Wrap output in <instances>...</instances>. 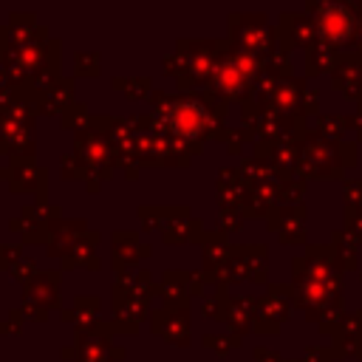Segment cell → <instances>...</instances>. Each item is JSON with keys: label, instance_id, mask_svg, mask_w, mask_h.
<instances>
[{"label": "cell", "instance_id": "6da1fadb", "mask_svg": "<svg viewBox=\"0 0 362 362\" xmlns=\"http://www.w3.org/2000/svg\"><path fill=\"white\" fill-rule=\"evenodd\" d=\"M170 124L181 133V136H195L204 124V110L198 105H175L170 110Z\"/></svg>", "mask_w": 362, "mask_h": 362}, {"label": "cell", "instance_id": "7a4b0ae2", "mask_svg": "<svg viewBox=\"0 0 362 362\" xmlns=\"http://www.w3.org/2000/svg\"><path fill=\"white\" fill-rule=\"evenodd\" d=\"M322 31H325L328 37H334V40L345 37V34L351 31V14H348L342 6H328V8L322 11Z\"/></svg>", "mask_w": 362, "mask_h": 362}]
</instances>
